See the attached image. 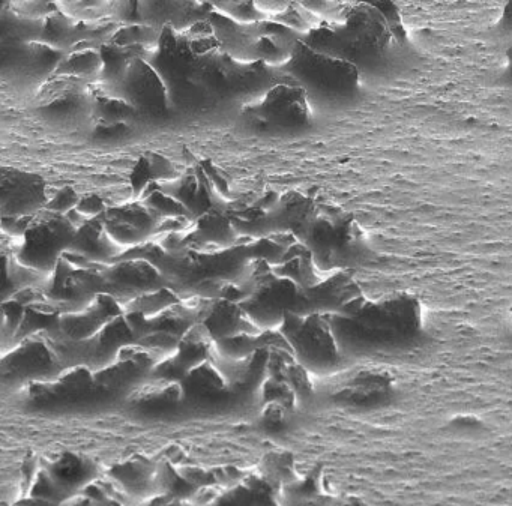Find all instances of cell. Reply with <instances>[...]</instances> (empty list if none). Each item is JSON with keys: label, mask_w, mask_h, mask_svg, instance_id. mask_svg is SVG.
I'll list each match as a JSON object with an SVG mask.
<instances>
[{"label": "cell", "mask_w": 512, "mask_h": 506, "mask_svg": "<svg viewBox=\"0 0 512 506\" xmlns=\"http://www.w3.org/2000/svg\"><path fill=\"white\" fill-rule=\"evenodd\" d=\"M328 317L341 353L352 364L356 359L409 352L427 338L424 307L409 293L367 298L350 316Z\"/></svg>", "instance_id": "1"}, {"label": "cell", "mask_w": 512, "mask_h": 506, "mask_svg": "<svg viewBox=\"0 0 512 506\" xmlns=\"http://www.w3.org/2000/svg\"><path fill=\"white\" fill-rule=\"evenodd\" d=\"M301 40L319 52L352 62L359 70L385 59L395 43L388 17L367 2H334L328 16Z\"/></svg>", "instance_id": "2"}, {"label": "cell", "mask_w": 512, "mask_h": 506, "mask_svg": "<svg viewBox=\"0 0 512 506\" xmlns=\"http://www.w3.org/2000/svg\"><path fill=\"white\" fill-rule=\"evenodd\" d=\"M281 74L307 92L311 104H335L355 98L361 89V70L352 62L319 52L299 40L295 53Z\"/></svg>", "instance_id": "3"}, {"label": "cell", "mask_w": 512, "mask_h": 506, "mask_svg": "<svg viewBox=\"0 0 512 506\" xmlns=\"http://www.w3.org/2000/svg\"><path fill=\"white\" fill-rule=\"evenodd\" d=\"M320 274H335L364 265L373 256L370 239L355 215L322 211L304 242Z\"/></svg>", "instance_id": "4"}, {"label": "cell", "mask_w": 512, "mask_h": 506, "mask_svg": "<svg viewBox=\"0 0 512 506\" xmlns=\"http://www.w3.org/2000/svg\"><path fill=\"white\" fill-rule=\"evenodd\" d=\"M281 329L296 362L307 373L332 376L352 365L341 353L329 317L325 314L304 317L287 314Z\"/></svg>", "instance_id": "5"}, {"label": "cell", "mask_w": 512, "mask_h": 506, "mask_svg": "<svg viewBox=\"0 0 512 506\" xmlns=\"http://www.w3.org/2000/svg\"><path fill=\"white\" fill-rule=\"evenodd\" d=\"M242 110L254 127L277 134L307 130L314 116V107L305 89L281 73L280 80L259 101Z\"/></svg>", "instance_id": "6"}, {"label": "cell", "mask_w": 512, "mask_h": 506, "mask_svg": "<svg viewBox=\"0 0 512 506\" xmlns=\"http://www.w3.org/2000/svg\"><path fill=\"white\" fill-rule=\"evenodd\" d=\"M77 229L79 226L68 215L44 209L32 218L17 251V263L38 274H55L62 256L68 253L76 238Z\"/></svg>", "instance_id": "7"}, {"label": "cell", "mask_w": 512, "mask_h": 506, "mask_svg": "<svg viewBox=\"0 0 512 506\" xmlns=\"http://www.w3.org/2000/svg\"><path fill=\"white\" fill-rule=\"evenodd\" d=\"M55 77L38 92L35 110L40 118L58 128L94 127L95 92L91 83L74 77Z\"/></svg>", "instance_id": "8"}, {"label": "cell", "mask_w": 512, "mask_h": 506, "mask_svg": "<svg viewBox=\"0 0 512 506\" xmlns=\"http://www.w3.org/2000/svg\"><path fill=\"white\" fill-rule=\"evenodd\" d=\"M103 91L127 101L139 112V115L143 112L157 115L170 109L169 94L163 80L158 76L155 68L140 56H134L131 59L119 83Z\"/></svg>", "instance_id": "9"}, {"label": "cell", "mask_w": 512, "mask_h": 506, "mask_svg": "<svg viewBox=\"0 0 512 506\" xmlns=\"http://www.w3.org/2000/svg\"><path fill=\"white\" fill-rule=\"evenodd\" d=\"M299 287L289 278H274L260 284L239 304L259 331H274L283 328L287 314L295 308Z\"/></svg>", "instance_id": "10"}, {"label": "cell", "mask_w": 512, "mask_h": 506, "mask_svg": "<svg viewBox=\"0 0 512 506\" xmlns=\"http://www.w3.org/2000/svg\"><path fill=\"white\" fill-rule=\"evenodd\" d=\"M47 182L28 170L2 169L0 173V215L32 218L49 205Z\"/></svg>", "instance_id": "11"}, {"label": "cell", "mask_w": 512, "mask_h": 506, "mask_svg": "<svg viewBox=\"0 0 512 506\" xmlns=\"http://www.w3.org/2000/svg\"><path fill=\"white\" fill-rule=\"evenodd\" d=\"M335 400L353 409H382L397 397L394 377L379 368L353 371L334 392Z\"/></svg>", "instance_id": "12"}, {"label": "cell", "mask_w": 512, "mask_h": 506, "mask_svg": "<svg viewBox=\"0 0 512 506\" xmlns=\"http://www.w3.org/2000/svg\"><path fill=\"white\" fill-rule=\"evenodd\" d=\"M100 475V467L92 458L85 455L64 452L56 460L50 461L43 472L47 485V499L70 502L82 493Z\"/></svg>", "instance_id": "13"}, {"label": "cell", "mask_w": 512, "mask_h": 506, "mask_svg": "<svg viewBox=\"0 0 512 506\" xmlns=\"http://www.w3.org/2000/svg\"><path fill=\"white\" fill-rule=\"evenodd\" d=\"M158 218L146 203L134 202L107 209L103 223L107 235L124 250L148 241L157 230Z\"/></svg>", "instance_id": "14"}, {"label": "cell", "mask_w": 512, "mask_h": 506, "mask_svg": "<svg viewBox=\"0 0 512 506\" xmlns=\"http://www.w3.org/2000/svg\"><path fill=\"white\" fill-rule=\"evenodd\" d=\"M322 208L307 194L290 191L274 203L271 214L272 233H289L304 244Z\"/></svg>", "instance_id": "15"}, {"label": "cell", "mask_w": 512, "mask_h": 506, "mask_svg": "<svg viewBox=\"0 0 512 506\" xmlns=\"http://www.w3.org/2000/svg\"><path fill=\"white\" fill-rule=\"evenodd\" d=\"M106 289V277L91 271H76L56 280L50 293L53 305L59 311L80 313L88 310L98 293Z\"/></svg>", "instance_id": "16"}, {"label": "cell", "mask_w": 512, "mask_h": 506, "mask_svg": "<svg viewBox=\"0 0 512 506\" xmlns=\"http://www.w3.org/2000/svg\"><path fill=\"white\" fill-rule=\"evenodd\" d=\"M212 31L223 52L238 65H251L259 62L257 59V43L262 29L260 25H241L227 19L223 14L212 11L209 16Z\"/></svg>", "instance_id": "17"}, {"label": "cell", "mask_w": 512, "mask_h": 506, "mask_svg": "<svg viewBox=\"0 0 512 506\" xmlns=\"http://www.w3.org/2000/svg\"><path fill=\"white\" fill-rule=\"evenodd\" d=\"M109 475L131 499L145 500L163 493V470L149 458L136 457L116 464Z\"/></svg>", "instance_id": "18"}, {"label": "cell", "mask_w": 512, "mask_h": 506, "mask_svg": "<svg viewBox=\"0 0 512 506\" xmlns=\"http://www.w3.org/2000/svg\"><path fill=\"white\" fill-rule=\"evenodd\" d=\"M121 250L122 248L107 235L103 217H98L85 220V223L79 226L68 253L85 257L89 262L109 263Z\"/></svg>", "instance_id": "19"}, {"label": "cell", "mask_w": 512, "mask_h": 506, "mask_svg": "<svg viewBox=\"0 0 512 506\" xmlns=\"http://www.w3.org/2000/svg\"><path fill=\"white\" fill-rule=\"evenodd\" d=\"M248 326L256 328L242 310L241 304L230 299L218 301L203 322V328L217 343L239 337V335L250 334Z\"/></svg>", "instance_id": "20"}, {"label": "cell", "mask_w": 512, "mask_h": 506, "mask_svg": "<svg viewBox=\"0 0 512 506\" xmlns=\"http://www.w3.org/2000/svg\"><path fill=\"white\" fill-rule=\"evenodd\" d=\"M103 67L100 49L83 47V49L65 53L53 76L74 77L89 83L95 79L98 82L103 74Z\"/></svg>", "instance_id": "21"}, {"label": "cell", "mask_w": 512, "mask_h": 506, "mask_svg": "<svg viewBox=\"0 0 512 506\" xmlns=\"http://www.w3.org/2000/svg\"><path fill=\"white\" fill-rule=\"evenodd\" d=\"M194 235L203 244L218 245L223 248L230 247L238 239V233L233 227L230 215L214 206L197 218Z\"/></svg>", "instance_id": "22"}, {"label": "cell", "mask_w": 512, "mask_h": 506, "mask_svg": "<svg viewBox=\"0 0 512 506\" xmlns=\"http://www.w3.org/2000/svg\"><path fill=\"white\" fill-rule=\"evenodd\" d=\"M79 26L80 22L62 13L56 14L43 23L40 41L58 52H71L76 38H79Z\"/></svg>", "instance_id": "23"}, {"label": "cell", "mask_w": 512, "mask_h": 506, "mask_svg": "<svg viewBox=\"0 0 512 506\" xmlns=\"http://www.w3.org/2000/svg\"><path fill=\"white\" fill-rule=\"evenodd\" d=\"M211 506H280L266 482L239 485L215 500Z\"/></svg>", "instance_id": "24"}, {"label": "cell", "mask_w": 512, "mask_h": 506, "mask_svg": "<svg viewBox=\"0 0 512 506\" xmlns=\"http://www.w3.org/2000/svg\"><path fill=\"white\" fill-rule=\"evenodd\" d=\"M100 52L104 67L98 85H100V88L110 89L124 77L131 59L136 55L130 49H125V47L113 43L101 46Z\"/></svg>", "instance_id": "25"}, {"label": "cell", "mask_w": 512, "mask_h": 506, "mask_svg": "<svg viewBox=\"0 0 512 506\" xmlns=\"http://www.w3.org/2000/svg\"><path fill=\"white\" fill-rule=\"evenodd\" d=\"M230 220H232L238 236L259 239L266 238L272 233L271 214L265 206H251V208L230 215Z\"/></svg>", "instance_id": "26"}, {"label": "cell", "mask_w": 512, "mask_h": 506, "mask_svg": "<svg viewBox=\"0 0 512 506\" xmlns=\"http://www.w3.org/2000/svg\"><path fill=\"white\" fill-rule=\"evenodd\" d=\"M58 5L64 16L80 23L98 22L110 16L113 10V4L107 2H61Z\"/></svg>", "instance_id": "27"}, {"label": "cell", "mask_w": 512, "mask_h": 506, "mask_svg": "<svg viewBox=\"0 0 512 506\" xmlns=\"http://www.w3.org/2000/svg\"><path fill=\"white\" fill-rule=\"evenodd\" d=\"M214 11L241 25H259L269 20L256 8V2H215Z\"/></svg>", "instance_id": "28"}, {"label": "cell", "mask_w": 512, "mask_h": 506, "mask_svg": "<svg viewBox=\"0 0 512 506\" xmlns=\"http://www.w3.org/2000/svg\"><path fill=\"white\" fill-rule=\"evenodd\" d=\"M11 11L26 22H46L50 17L61 13L58 4H47V2H16L11 4Z\"/></svg>", "instance_id": "29"}, {"label": "cell", "mask_w": 512, "mask_h": 506, "mask_svg": "<svg viewBox=\"0 0 512 506\" xmlns=\"http://www.w3.org/2000/svg\"><path fill=\"white\" fill-rule=\"evenodd\" d=\"M79 202L80 197L77 191L71 187H64L49 200V205H47L46 209L58 212V214L68 215L71 209L77 208Z\"/></svg>", "instance_id": "30"}, {"label": "cell", "mask_w": 512, "mask_h": 506, "mask_svg": "<svg viewBox=\"0 0 512 506\" xmlns=\"http://www.w3.org/2000/svg\"><path fill=\"white\" fill-rule=\"evenodd\" d=\"M130 181L136 199H140V196L145 193L148 185L151 184L152 181H155L151 166H149L146 157H142L137 161L136 167H134L133 172H131Z\"/></svg>", "instance_id": "31"}, {"label": "cell", "mask_w": 512, "mask_h": 506, "mask_svg": "<svg viewBox=\"0 0 512 506\" xmlns=\"http://www.w3.org/2000/svg\"><path fill=\"white\" fill-rule=\"evenodd\" d=\"M145 157L148 160L149 166H151L155 181L169 182L178 179L175 166L167 158L161 157L158 154H148Z\"/></svg>", "instance_id": "32"}, {"label": "cell", "mask_w": 512, "mask_h": 506, "mask_svg": "<svg viewBox=\"0 0 512 506\" xmlns=\"http://www.w3.org/2000/svg\"><path fill=\"white\" fill-rule=\"evenodd\" d=\"M107 209L109 208L104 205L103 199H101L100 196H97V194H89V196L80 199L76 211L79 212L82 217H86V220H92V218L103 217Z\"/></svg>", "instance_id": "33"}, {"label": "cell", "mask_w": 512, "mask_h": 506, "mask_svg": "<svg viewBox=\"0 0 512 506\" xmlns=\"http://www.w3.org/2000/svg\"><path fill=\"white\" fill-rule=\"evenodd\" d=\"M263 428L268 433H281L286 428V415L280 407H269L263 415Z\"/></svg>", "instance_id": "34"}, {"label": "cell", "mask_w": 512, "mask_h": 506, "mask_svg": "<svg viewBox=\"0 0 512 506\" xmlns=\"http://www.w3.org/2000/svg\"><path fill=\"white\" fill-rule=\"evenodd\" d=\"M290 7H292V2H256L257 10L269 20L283 16Z\"/></svg>", "instance_id": "35"}, {"label": "cell", "mask_w": 512, "mask_h": 506, "mask_svg": "<svg viewBox=\"0 0 512 506\" xmlns=\"http://www.w3.org/2000/svg\"><path fill=\"white\" fill-rule=\"evenodd\" d=\"M71 502V500H70ZM70 502H58V500L47 499V497L29 496L20 502L14 503L16 506H70Z\"/></svg>", "instance_id": "36"}, {"label": "cell", "mask_w": 512, "mask_h": 506, "mask_svg": "<svg viewBox=\"0 0 512 506\" xmlns=\"http://www.w3.org/2000/svg\"><path fill=\"white\" fill-rule=\"evenodd\" d=\"M506 59H508L509 70H511L512 73V46L506 50Z\"/></svg>", "instance_id": "37"}, {"label": "cell", "mask_w": 512, "mask_h": 506, "mask_svg": "<svg viewBox=\"0 0 512 506\" xmlns=\"http://www.w3.org/2000/svg\"><path fill=\"white\" fill-rule=\"evenodd\" d=\"M509 313H511V320H512V305H511V308H509ZM511 338H512V329H511Z\"/></svg>", "instance_id": "38"}, {"label": "cell", "mask_w": 512, "mask_h": 506, "mask_svg": "<svg viewBox=\"0 0 512 506\" xmlns=\"http://www.w3.org/2000/svg\"><path fill=\"white\" fill-rule=\"evenodd\" d=\"M2 506H10V505H7V503H4V505H2ZM11 506H16V505H11Z\"/></svg>", "instance_id": "39"}]
</instances>
